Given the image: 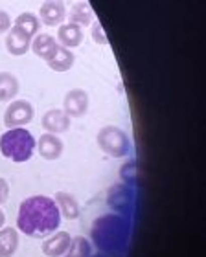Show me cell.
Masks as SVG:
<instances>
[{
    "label": "cell",
    "instance_id": "obj_1",
    "mask_svg": "<svg viewBox=\"0 0 206 257\" xmlns=\"http://www.w3.org/2000/svg\"><path fill=\"white\" fill-rule=\"evenodd\" d=\"M61 213L54 198L46 195H33L24 198L17 213V231L33 239H46L57 231Z\"/></svg>",
    "mask_w": 206,
    "mask_h": 257
},
{
    "label": "cell",
    "instance_id": "obj_2",
    "mask_svg": "<svg viewBox=\"0 0 206 257\" xmlns=\"http://www.w3.org/2000/svg\"><path fill=\"white\" fill-rule=\"evenodd\" d=\"M37 140L33 138V134L24 127L19 128H8L2 136H0V153L4 158L22 164L28 162L33 156Z\"/></svg>",
    "mask_w": 206,
    "mask_h": 257
},
{
    "label": "cell",
    "instance_id": "obj_3",
    "mask_svg": "<svg viewBox=\"0 0 206 257\" xmlns=\"http://www.w3.org/2000/svg\"><path fill=\"white\" fill-rule=\"evenodd\" d=\"M96 142H98L99 149L113 158H122V156L129 155L131 151L129 136L116 125H105L99 128Z\"/></svg>",
    "mask_w": 206,
    "mask_h": 257
},
{
    "label": "cell",
    "instance_id": "obj_4",
    "mask_svg": "<svg viewBox=\"0 0 206 257\" xmlns=\"http://www.w3.org/2000/svg\"><path fill=\"white\" fill-rule=\"evenodd\" d=\"M35 116V108L28 99H13L4 110V125L8 128H19L28 125Z\"/></svg>",
    "mask_w": 206,
    "mask_h": 257
},
{
    "label": "cell",
    "instance_id": "obj_5",
    "mask_svg": "<svg viewBox=\"0 0 206 257\" xmlns=\"http://www.w3.org/2000/svg\"><path fill=\"white\" fill-rule=\"evenodd\" d=\"M88 94L83 88H72L70 92H66L65 101H63V110L68 118H83L88 112Z\"/></svg>",
    "mask_w": 206,
    "mask_h": 257
},
{
    "label": "cell",
    "instance_id": "obj_6",
    "mask_svg": "<svg viewBox=\"0 0 206 257\" xmlns=\"http://www.w3.org/2000/svg\"><path fill=\"white\" fill-rule=\"evenodd\" d=\"M72 242V235L68 231H55L41 244V250L46 257H63Z\"/></svg>",
    "mask_w": 206,
    "mask_h": 257
},
{
    "label": "cell",
    "instance_id": "obj_7",
    "mask_svg": "<svg viewBox=\"0 0 206 257\" xmlns=\"http://www.w3.org/2000/svg\"><path fill=\"white\" fill-rule=\"evenodd\" d=\"M41 125L43 128H46L50 134H61L66 133L68 127H70V118L65 114L63 108H50L43 114V119H41Z\"/></svg>",
    "mask_w": 206,
    "mask_h": 257
},
{
    "label": "cell",
    "instance_id": "obj_8",
    "mask_svg": "<svg viewBox=\"0 0 206 257\" xmlns=\"http://www.w3.org/2000/svg\"><path fill=\"white\" fill-rule=\"evenodd\" d=\"M30 46H32V37L26 32H22L21 28L11 26V30L6 35V48H8V52L11 55H15V57H21L30 50Z\"/></svg>",
    "mask_w": 206,
    "mask_h": 257
},
{
    "label": "cell",
    "instance_id": "obj_9",
    "mask_svg": "<svg viewBox=\"0 0 206 257\" xmlns=\"http://www.w3.org/2000/svg\"><path fill=\"white\" fill-rule=\"evenodd\" d=\"M39 19L43 21V24L52 28L61 26L66 19V8L63 2H44L41 8H39Z\"/></svg>",
    "mask_w": 206,
    "mask_h": 257
},
{
    "label": "cell",
    "instance_id": "obj_10",
    "mask_svg": "<svg viewBox=\"0 0 206 257\" xmlns=\"http://www.w3.org/2000/svg\"><path fill=\"white\" fill-rule=\"evenodd\" d=\"M35 149L39 151V155L43 156L44 160H57V158H61V155H63V149H65V145H63V142H61L55 134H43L41 138L37 140V144H35Z\"/></svg>",
    "mask_w": 206,
    "mask_h": 257
},
{
    "label": "cell",
    "instance_id": "obj_11",
    "mask_svg": "<svg viewBox=\"0 0 206 257\" xmlns=\"http://www.w3.org/2000/svg\"><path fill=\"white\" fill-rule=\"evenodd\" d=\"M30 48H32V52L37 55L39 59H44L48 63L55 55L59 44H57L54 35H50V33H37L35 39L32 41V46H30Z\"/></svg>",
    "mask_w": 206,
    "mask_h": 257
},
{
    "label": "cell",
    "instance_id": "obj_12",
    "mask_svg": "<svg viewBox=\"0 0 206 257\" xmlns=\"http://www.w3.org/2000/svg\"><path fill=\"white\" fill-rule=\"evenodd\" d=\"M57 41L61 43V46L66 50L76 48L83 43V28L76 26V24H61L57 30Z\"/></svg>",
    "mask_w": 206,
    "mask_h": 257
},
{
    "label": "cell",
    "instance_id": "obj_13",
    "mask_svg": "<svg viewBox=\"0 0 206 257\" xmlns=\"http://www.w3.org/2000/svg\"><path fill=\"white\" fill-rule=\"evenodd\" d=\"M54 202L57 204L61 217H65L68 220H76L79 217V204L70 193L66 191H57L54 197Z\"/></svg>",
    "mask_w": 206,
    "mask_h": 257
},
{
    "label": "cell",
    "instance_id": "obj_14",
    "mask_svg": "<svg viewBox=\"0 0 206 257\" xmlns=\"http://www.w3.org/2000/svg\"><path fill=\"white\" fill-rule=\"evenodd\" d=\"M19 250V231L13 226L0 228V257H13Z\"/></svg>",
    "mask_w": 206,
    "mask_h": 257
},
{
    "label": "cell",
    "instance_id": "obj_15",
    "mask_svg": "<svg viewBox=\"0 0 206 257\" xmlns=\"http://www.w3.org/2000/svg\"><path fill=\"white\" fill-rule=\"evenodd\" d=\"M68 22L70 24H76V26H90L94 22V11L90 10V6L87 2H77L70 8V13H68Z\"/></svg>",
    "mask_w": 206,
    "mask_h": 257
},
{
    "label": "cell",
    "instance_id": "obj_16",
    "mask_svg": "<svg viewBox=\"0 0 206 257\" xmlns=\"http://www.w3.org/2000/svg\"><path fill=\"white\" fill-rule=\"evenodd\" d=\"M19 94V79L11 72H0V103L13 101Z\"/></svg>",
    "mask_w": 206,
    "mask_h": 257
},
{
    "label": "cell",
    "instance_id": "obj_17",
    "mask_svg": "<svg viewBox=\"0 0 206 257\" xmlns=\"http://www.w3.org/2000/svg\"><path fill=\"white\" fill-rule=\"evenodd\" d=\"M74 63H76V55H74V52L59 46L54 57L48 61V66L54 70V72H68V70L74 66Z\"/></svg>",
    "mask_w": 206,
    "mask_h": 257
},
{
    "label": "cell",
    "instance_id": "obj_18",
    "mask_svg": "<svg viewBox=\"0 0 206 257\" xmlns=\"http://www.w3.org/2000/svg\"><path fill=\"white\" fill-rule=\"evenodd\" d=\"M13 26L21 28L22 32H26L30 37H33V35H37V33H39L41 22H39L37 15H33V13H30V11H24V13H21V15L15 19Z\"/></svg>",
    "mask_w": 206,
    "mask_h": 257
},
{
    "label": "cell",
    "instance_id": "obj_19",
    "mask_svg": "<svg viewBox=\"0 0 206 257\" xmlns=\"http://www.w3.org/2000/svg\"><path fill=\"white\" fill-rule=\"evenodd\" d=\"M90 252H92L90 241H88L87 237L77 235V237H72V242L70 246H68V250H66L65 257H90Z\"/></svg>",
    "mask_w": 206,
    "mask_h": 257
},
{
    "label": "cell",
    "instance_id": "obj_20",
    "mask_svg": "<svg viewBox=\"0 0 206 257\" xmlns=\"http://www.w3.org/2000/svg\"><path fill=\"white\" fill-rule=\"evenodd\" d=\"M90 37L94 39V43L96 44H101V46H107L109 44L107 33H105V30H103L101 22H92V32H90Z\"/></svg>",
    "mask_w": 206,
    "mask_h": 257
},
{
    "label": "cell",
    "instance_id": "obj_21",
    "mask_svg": "<svg viewBox=\"0 0 206 257\" xmlns=\"http://www.w3.org/2000/svg\"><path fill=\"white\" fill-rule=\"evenodd\" d=\"M11 26H13V22H11L10 13L4 10H0V35H4V33L10 32Z\"/></svg>",
    "mask_w": 206,
    "mask_h": 257
},
{
    "label": "cell",
    "instance_id": "obj_22",
    "mask_svg": "<svg viewBox=\"0 0 206 257\" xmlns=\"http://www.w3.org/2000/svg\"><path fill=\"white\" fill-rule=\"evenodd\" d=\"M8 198H10V184L6 178L0 177V206L8 202Z\"/></svg>",
    "mask_w": 206,
    "mask_h": 257
},
{
    "label": "cell",
    "instance_id": "obj_23",
    "mask_svg": "<svg viewBox=\"0 0 206 257\" xmlns=\"http://www.w3.org/2000/svg\"><path fill=\"white\" fill-rule=\"evenodd\" d=\"M4 224H6V215H4V211L0 209V228H4Z\"/></svg>",
    "mask_w": 206,
    "mask_h": 257
}]
</instances>
